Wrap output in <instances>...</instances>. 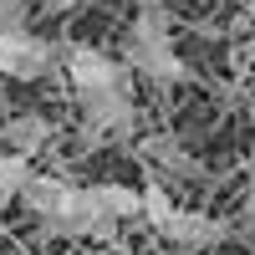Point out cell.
Wrapping results in <instances>:
<instances>
[{
	"label": "cell",
	"mask_w": 255,
	"mask_h": 255,
	"mask_svg": "<svg viewBox=\"0 0 255 255\" xmlns=\"http://www.w3.org/2000/svg\"><path fill=\"white\" fill-rule=\"evenodd\" d=\"M56 61H61V72H67L72 97L108 92V87H123V82H133V77L123 72V61H113L108 51H97V46H77V41L56 46Z\"/></svg>",
	"instance_id": "obj_1"
},
{
	"label": "cell",
	"mask_w": 255,
	"mask_h": 255,
	"mask_svg": "<svg viewBox=\"0 0 255 255\" xmlns=\"http://www.w3.org/2000/svg\"><path fill=\"white\" fill-rule=\"evenodd\" d=\"M46 72H56V41H46L31 26L0 36V77H10V82H41Z\"/></svg>",
	"instance_id": "obj_2"
},
{
	"label": "cell",
	"mask_w": 255,
	"mask_h": 255,
	"mask_svg": "<svg viewBox=\"0 0 255 255\" xmlns=\"http://www.w3.org/2000/svg\"><path fill=\"white\" fill-rule=\"evenodd\" d=\"M123 72L128 77H148V82H158V87H174V82H189L194 72L184 67V56L174 51V41H138V36H128L123 41Z\"/></svg>",
	"instance_id": "obj_3"
},
{
	"label": "cell",
	"mask_w": 255,
	"mask_h": 255,
	"mask_svg": "<svg viewBox=\"0 0 255 255\" xmlns=\"http://www.w3.org/2000/svg\"><path fill=\"white\" fill-rule=\"evenodd\" d=\"M15 204H26V215L36 225H56L77 204V184H67L61 174H36V168H31V179L20 184V199Z\"/></svg>",
	"instance_id": "obj_4"
},
{
	"label": "cell",
	"mask_w": 255,
	"mask_h": 255,
	"mask_svg": "<svg viewBox=\"0 0 255 255\" xmlns=\"http://www.w3.org/2000/svg\"><path fill=\"white\" fill-rule=\"evenodd\" d=\"M163 240L174 245V250H209V245H220L230 240V225L215 220V215H199V209H174V220L163 225Z\"/></svg>",
	"instance_id": "obj_5"
},
{
	"label": "cell",
	"mask_w": 255,
	"mask_h": 255,
	"mask_svg": "<svg viewBox=\"0 0 255 255\" xmlns=\"http://www.w3.org/2000/svg\"><path fill=\"white\" fill-rule=\"evenodd\" d=\"M51 138H56V123H51L46 113H10L5 123H0V143L10 148V158H26V163H31Z\"/></svg>",
	"instance_id": "obj_6"
},
{
	"label": "cell",
	"mask_w": 255,
	"mask_h": 255,
	"mask_svg": "<svg viewBox=\"0 0 255 255\" xmlns=\"http://www.w3.org/2000/svg\"><path fill=\"white\" fill-rule=\"evenodd\" d=\"M82 199H87V209L97 220H108V225L138 220V189H128V184H87Z\"/></svg>",
	"instance_id": "obj_7"
},
{
	"label": "cell",
	"mask_w": 255,
	"mask_h": 255,
	"mask_svg": "<svg viewBox=\"0 0 255 255\" xmlns=\"http://www.w3.org/2000/svg\"><path fill=\"white\" fill-rule=\"evenodd\" d=\"M138 153L148 158V168H163V174H179V179H199V163L184 153V143L179 138H168V133H148L143 143H138Z\"/></svg>",
	"instance_id": "obj_8"
},
{
	"label": "cell",
	"mask_w": 255,
	"mask_h": 255,
	"mask_svg": "<svg viewBox=\"0 0 255 255\" xmlns=\"http://www.w3.org/2000/svg\"><path fill=\"white\" fill-rule=\"evenodd\" d=\"M174 209H179V204H174V194L163 189V179H158V174H148V184L138 189V215H143V220L163 235V225L174 220Z\"/></svg>",
	"instance_id": "obj_9"
},
{
	"label": "cell",
	"mask_w": 255,
	"mask_h": 255,
	"mask_svg": "<svg viewBox=\"0 0 255 255\" xmlns=\"http://www.w3.org/2000/svg\"><path fill=\"white\" fill-rule=\"evenodd\" d=\"M26 179H31V163L26 158H10V153L0 158V220H5V209L20 199V184H26Z\"/></svg>",
	"instance_id": "obj_10"
},
{
	"label": "cell",
	"mask_w": 255,
	"mask_h": 255,
	"mask_svg": "<svg viewBox=\"0 0 255 255\" xmlns=\"http://www.w3.org/2000/svg\"><path fill=\"white\" fill-rule=\"evenodd\" d=\"M128 36H138V41H174V10H138Z\"/></svg>",
	"instance_id": "obj_11"
},
{
	"label": "cell",
	"mask_w": 255,
	"mask_h": 255,
	"mask_svg": "<svg viewBox=\"0 0 255 255\" xmlns=\"http://www.w3.org/2000/svg\"><path fill=\"white\" fill-rule=\"evenodd\" d=\"M31 5H36V0H0V36H5V31H26Z\"/></svg>",
	"instance_id": "obj_12"
},
{
	"label": "cell",
	"mask_w": 255,
	"mask_h": 255,
	"mask_svg": "<svg viewBox=\"0 0 255 255\" xmlns=\"http://www.w3.org/2000/svg\"><path fill=\"white\" fill-rule=\"evenodd\" d=\"M51 15H72V10H82V5H92V0H41Z\"/></svg>",
	"instance_id": "obj_13"
},
{
	"label": "cell",
	"mask_w": 255,
	"mask_h": 255,
	"mask_svg": "<svg viewBox=\"0 0 255 255\" xmlns=\"http://www.w3.org/2000/svg\"><path fill=\"white\" fill-rule=\"evenodd\" d=\"M128 5H133V10H168L174 0H128Z\"/></svg>",
	"instance_id": "obj_14"
},
{
	"label": "cell",
	"mask_w": 255,
	"mask_h": 255,
	"mask_svg": "<svg viewBox=\"0 0 255 255\" xmlns=\"http://www.w3.org/2000/svg\"><path fill=\"white\" fill-rule=\"evenodd\" d=\"M245 225L255 230V189H250V194H245Z\"/></svg>",
	"instance_id": "obj_15"
},
{
	"label": "cell",
	"mask_w": 255,
	"mask_h": 255,
	"mask_svg": "<svg viewBox=\"0 0 255 255\" xmlns=\"http://www.w3.org/2000/svg\"><path fill=\"white\" fill-rule=\"evenodd\" d=\"M245 15H250V20H255V0H245Z\"/></svg>",
	"instance_id": "obj_16"
},
{
	"label": "cell",
	"mask_w": 255,
	"mask_h": 255,
	"mask_svg": "<svg viewBox=\"0 0 255 255\" xmlns=\"http://www.w3.org/2000/svg\"><path fill=\"white\" fill-rule=\"evenodd\" d=\"M215 5H245V0H215Z\"/></svg>",
	"instance_id": "obj_17"
}]
</instances>
